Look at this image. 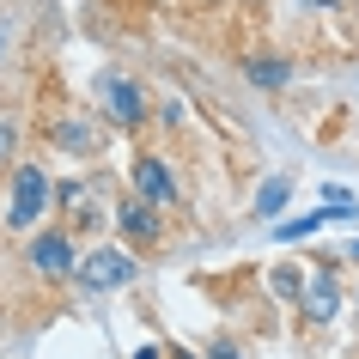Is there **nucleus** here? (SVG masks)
<instances>
[{
    "label": "nucleus",
    "instance_id": "7",
    "mask_svg": "<svg viewBox=\"0 0 359 359\" xmlns=\"http://www.w3.org/2000/svg\"><path fill=\"white\" fill-rule=\"evenodd\" d=\"M304 317H311V323L335 317V280H329V274H317V280L304 286Z\"/></svg>",
    "mask_w": 359,
    "mask_h": 359
},
{
    "label": "nucleus",
    "instance_id": "4",
    "mask_svg": "<svg viewBox=\"0 0 359 359\" xmlns=\"http://www.w3.org/2000/svg\"><path fill=\"white\" fill-rule=\"evenodd\" d=\"M134 183H140V195H147V201L177 208V183H170V170L158 165V158H140V165H134Z\"/></svg>",
    "mask_w": 359,
    "mask_h": 359
},
{
    "label": "nucleus",
    "instance_id": "5",
    "mask_svg": "<svg viewBox=\"0 0 359 359\" xmlns=\"http://www.w3.org/2000/svg\"><path fill=\"white\" fill-rule=\"evenodd\" d=\"M31 262H37L43 274H74V244H67L61 231H43L37 244H31Z\"/></svg>",
    "mask_w": 359,
    "mask_h": 359
},
{
    "label": "nucleus",
    "instance_id": "3",
    "mask_svg": "<svg viewBox=\"0 0 359 359\" xmlns=\"http://www.w3.org/2000/svg\"><path fill=\"white\" fill-rule=\"evenodd\" d=\"M128 274H134L128 250H92V256L79 262V286H86V292H116V286H128Z\"/></svg>",
    "mask_w": 359,
    "mask_h": 359
},
{
    "label": "nucleus",
    "instance_id": "8",
    "mask_svg": "<svg viewBox=\"0 0 359 359\" xmlns=\"http://www.w3.org/2000/svg\"><path fill=\"white\" fill-rule=\"evenodd\" d=\"M250 79H256V86H286L292 67H286L280 55H250Z\"/></svg>",
    "mask_w": 359,
    "mask_h": 359
},
{
    "label": "nucleus",
    "instance_id": "9",
    "mask_svg": "<svg viewBox=\"0 0 359 359\" xmlns=\"http://www.w3.org/2000/svg\"><path fill=\"white\" fill-rule=\"evenodd\" d=\"M286 195H292V189H286V177H274V183H262V195H256V213H262V219H274V213L286 208Z\"/></svg>",
    "mask_w": 359,
    "mask_h": 359
},
{
    "label": "nucleus",
    "instance_id": "2",
    "mask_svg": "<svg viewBox=\"0 0 359 359\" xmlns=\"http://www.w3.org/2000/svg\"><path fill=\"white\" fill-rule=\"evenodd\" d=\"M43 208H49V177H43L37 165H19V170H13V208H6V226H31Z\"/></svg>",
    "mask_w": 359,
    "mask_h": 359
},
{
    "label": "nucleus",
    "instance_id": "11",
    "mask_svg": "<svg viewBox=\"0 0 359 359\" xmlns=\"http://www.w3.org/2000/svg\"><path fill=\"white\" fill-rule=\"evenodd\" d=\"M213 359H244V353H238L231 341H219V347H213Z\"/></svg>",
    "mask_w": 359,
    "mask_h": 359
},
{
    "label": "nucleus",
    "instance_id": "12",
    "mask_svg": "<svg viewBox=\"0 0 359 359\" xmlns=\"http://www.w3.org/2000/svg\"><path fill=\"white\" fill-rule=\"evenodd\" d=\"M6 147H13V128H0V158H6Z\"/></svg>",
    "mask_w": 359,
    "mask_h": 359
},
{
    "label": "nucleus",
    "instance_id": "6",
    "mask_svg": "<svg viewBox=\"0 0 359 359\" xmlns=\"http://www.w3.org/2000/svg\"><path fill=\"white\" fill-rule=\"evenodd\" d=\"M116 226L128 231L134 244H158V213H152V208H140V201H128V208L116 213Z\"/></svg>",
    "mask_w": 359,
    "mask_h": 359
},
{
    "label": "nucleus",
    "instance_id": "10",
    "mask_svg": "<svg viewBox=\"0 0 359 359\" xmlns=\"http://www.w3.org/2000/svg\"><path fill=\"white\" fill-rule=\"evenodd\" d=\"M55 140H61V147H74V152H86V147H92V128H86V122H61Z\"/></svg>",
    "mask_w": 359,
    "mask_h": 359
},
{
    "label": "nucleus",
    "instance_id": "1",
    "mask_svg": "<svg viewBox=\"0 0 359 359\" xmlns=\"http://www.w3.org/2000/svg\"><path fill=\"white\" fill-rule=\"evenodd\" d=\"M97 104H104V116L122 122V128L147 122V92H140L134 79H122V74H104V79H97Z\"/></svg>",
    "mask_w": 359,
    "mask_h": 359
}]
</instances>
